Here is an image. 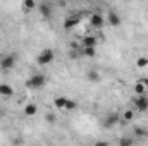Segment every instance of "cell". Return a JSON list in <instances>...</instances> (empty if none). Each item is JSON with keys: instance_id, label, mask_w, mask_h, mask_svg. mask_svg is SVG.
<instances>
[{"instance_id": "obj_20", "label": "cell", "mask_w": 148, "mask_h": 146, "mask_svg": "<svg viewBox=\"0 0 148 146\" xmlns=\"http://www.w3.org/2000/svg\"><path fill=\"white\" fill-rule=\"evenodd\" d=\"M134 134H136L138 138H147L148 136V132L145 129H141V127H136V129H134Z\"/></svg>"}, {"instance_id": "obj_16", "label": "cell", "mask_w": 148, "mask_h": 146, "mask_svg": "<svg viewBox=\"0 0 148 146\" xmlns=\"http://www.w3.org/2000/svg\"><path fill=\"white\" fill-rule=\"evenodd\" d=\"M83 55H86V57H95V55H97L95 46H84V48H83Z\"/></svg>"}, {"instance_id": "obj_11", "label": "cell", "mask_w": 148, "mask_h": 146, "mask_svg": "<svg viewBox=\"0 0 148 146\" xmlns=\"http://www.w3.org/2000/svg\"><path fill=\"white\" fill-rule=\"evenodd\" d=\"M36 112H38V107L35 105V103H29V105H26V107H24V113H26L28 117L36 115Z\"/></svg>"}, {"instance_id": "obj_10", "label": "cell", "mask_w": 148, "mask_h": 146, "mask_svg": "<svg viewBox=\"0 0 148 146\" xmlns=\"http://www.w3.org/2000/svg\"><path fill=\"white\" fill-rule=\"evenodd\" d=\"M77 23H79V17L76 16V17H67L66 21H64V29H73L74 26H77Z\"/></svg>"}, {"instance_id": "obj_8", "label": "cell", "mask_w": 148, "mask_h": 146, "mask_svg": "<svg viewBox=\"0 0 148 146\" xmlns=\"http://www.w3.org/2000/svg\"><path fill=\"white\" fill-rule=\"evenodd\" d=\"M107 23H109L110 26H114V28H115V26H119V24H121V17H119V14H117V12H114V10H110V12H109V16H107Z\"/></svg>"}, {"instance_id": "obj_18", "label": "cell", "mask_w": 148, "mask_h": 146, "mask_svg": "<svg viewBox=\"0 0 148 146\" xmlns=\"http://www.w3.org/2000/svg\"><path fill=\"white\" fill-rule=\"evenodd\" d=\"M133 117H134L133 110H126V112L122 113V120H124V122H129V120H133Z\"/></svg>"}, {"instance_id": "obj_4", "label": "cell", "mask_w": 148, "mask_h": 146, "mask_svg": "<svg viewBox=\"0 0 148 146\" xmlns=\"http://www.w3.org/2000/svg\"><path fill=\"white\" fill-rule=\"evenodd\" d=\"M134 107L138 112H147L148 110V96L145 95H138V98L134 100Z\"/></svg>"}, {"instance_id": "obj_23", "label": "cell", "mask_w": 148, "mask_h": 146, "mask_svg": "<svg viewBox=\"0 0 148 146\" xmlns=\"http://www.w3.org/2000/svg\"><path fill=\"white\" fill-rule=\"evenodd\" d=\"M47 120H48V122H55V115H53V113H48V115H47Z\"/></svg>"}, {"instance_id": "obj_5", "label": "cell", "mask_w": 148, "mask_h": 146, "mask_svg": "<svg viewBox=\"0 0 148 146\" xmlns=\"http://www.w3.org/2000/svg\"><path fill=\"white\" fill-rule=\"evenodd\" d=\"M90 24H91L95 29H102L103 24H105V19H103L102 14H91V17H90Z\"/></svg>"}, {"instance_id": "obj_3", "label": "cell", "mask_w": 148, "mask_h": 146, "mask_svg": "<svg viewBox=\"0 0 148 146\" xmlns=\"http://www.w3.org/2000/svg\"><path fill=\"white\" fill-rule=\"evenodd\" d=\"M16 65V55H5V57H2L0 59V69L2 71H9V69H12Z\"/></svg>"}, {"instance_id": "obj_19", "label": "cell", "mask_w": 148, "mask_h": 146, "mask_svg": "<svg viewBox=\"0 0 148 146\" xmlns=\"http://www.w3.org/2000/svg\"><path fill=\"white\" fill-rule=\"evenodd\" d=\"M86 77L90 79V81H98V77H100V74L97 72V71H88V74H86Z\"/></svg>"}, {"instance_id": "obj_7", "label": "cell", "mask_w": 148, "mask_h": 146, "mask_svg": "<svg viewBox=\"0 0 148 146\" xmlns=\"http://www.w3.org/2000/svg\"><path fill=\"white\" fill-rule=\"evenodd\" d=\"M12 95H14V88H12L10 84H5V83H2V84H0V96L10 98Z\"/></svg>"}, {"instance_id": "obj_13", "label": "cell", "mask_w": 148, "mask_h": 146, "mask_svg": "<svg viewBox=\"0 0 148 146\" xmlns=\"http://www.w3.org/2000/svg\"><path fill=\"white\" fill-rule=\"evenodd\" d=\"M83 46H97V38L95 36H84L83 38Z\"/></svg>"}, {"instance_id": "obj_6", "label": "cell", "mask_w": 148, "mask_h": 146, "mask_svg": "<svg viewBox=\"0 0 148 146\" xmlns=\"http://www.w3.org/2000/svg\"><path fill=\"white\" fill-rule=\"evenodd\" d=\"M119 119H121V117H119L117 113H110V115H107V117H105V120H103V127L112 129V127L119 122Z\"/></svg>"}, {"instance_id": "obj_17", "label": "cell", "mask_w": 148, "mask_h": 146, "mask_svg": "<svg viewBox=\"0 0 148 146\" xmlns=\"http://www.w3.org/2000/svg\"><path fill=\"white\" fill-rule=\"evenodd\" d=\"M147 65H148V57H140V59L136 60V67L143 69V67H147Z\"/></svg>"}, {"instance_id": "obj_15", "label": "cell", "mask_w": 148, "mask_h": 146, "mask_svg": "<svg viewBox=\"0 0 148 146\" xmlns=\"http://www.w3.org/2000/svg\"><path fill=\"white\" fill-rule=\"evenodd\" d=\"M23 7H24V10H26V12H29V10L36 9V2H35V0H24Z\"/></svg>"}, {"instance_id": "obj_21", "label": "cell", "mask_w": 148, "mask_h": 146, "mask_svg": "<svg viewBox=\"0 0 148 146\" xmlns=\"http://www.w3.org/2000/svg\"><path fill=\"white\" fill-rule=\"evenodd\" d=\"M77 107V102H74V100H67V103H66V110H74Z\"/></svg>"}, {"instance_id": "obj_2", "label": "cell", "mask_w": 148, "mask_h": 146, "mask_svg": "<svg viewBox=\"0 0 148 146\" xmlns=\"http://www.w3.org/2000/svg\"><path fill=\"white\" fill-rule=\"evenodd\" d=\"M53 59H55L53 50H52V48H45V50H41V52H40L36 62L40 64V65H48V64H52V62H53Z\"/></svg>"}, {"instance_id": "obj_1", "label": "cell", "mask_w": 148, "mask_h": 146, "mask_svg": "<svg viewBox=\"0 0 148 146\" xmlns=\"http://www.w3.org/2000/svg\"><path fill=\"white\" fill-rule=\"evenodd\" d=\"M47 84V77L43 76V74H35V76H31L28 81H26V88L28 89H40V88H43Z\"/></svg>"}, {"instance_id": "obj_22", "label": "cell", "mask_w": 148, "mask_h": 146, "mask_svg": "<svg viewBox=\"0 0 148 146\" xmlns=\"http://www.w3.org/2000/svg\"><path fill=\"white\" fill-rule=\"evenodd\" d=\"M133 143H134V141H133L131 138H122V139L119 141V145L121 146H129V145H133Z\"/></svg>"}, {"instance_id": "obj_14", "label": "cell", "mask_w": 148, "mask_h": 146, "mask_svg": "<svg viewBox=\"0 0 148 146\" xmlns=\"http://www.w3.org/2000/svg\"><path fill=\"white\" fill-rule=\"evenodd\" d=\"M145 91H147L145 84H143L141 81H138V83L134 84V93H136V95H145Z\"/></svg>"}, {"instance_id": "obj_9", "label": "cell", "mask_w": 148, "mask_h": 146, "mask_svg": "<svg viewBox=\"0 0 148 146\" xmlns=\"http://www.w3.org/2000/svg\"><path fill=\"white\" fill-rule=\"evenodd\" d=\"M38 9H40V12H41L43 17H47V19L52 17V5H50V3H41Z\"/></svg>"}, {"instance_id": "obj_24", "label": "cell", "mask_w": 148, "mask_h": 146, "mask_svg": "<svg viewBox=\"0 0 148 146\" xmlns=\"http://www.w3.org/2000/svg\"><path fill=\"white\" fill-rule=\"evenodd\" d=\"M0 113H2V112H0Z\"/></svg>"}, {"instance_id": "obj_12", "label": "cell", "mask_w": 148, "mask_h": 146, "mask_svg": "<svg viewBox=\"0 0 148 146\" xmlns=\"http://www.w3.org/2000/svg\"><path fill=\"white\" fill-rule=\"evenodd\" d=\"M66 103H67V98H66V96H57V98L53 100V105H55L57 108H66Z\"/></svg>"}]
</instances>
